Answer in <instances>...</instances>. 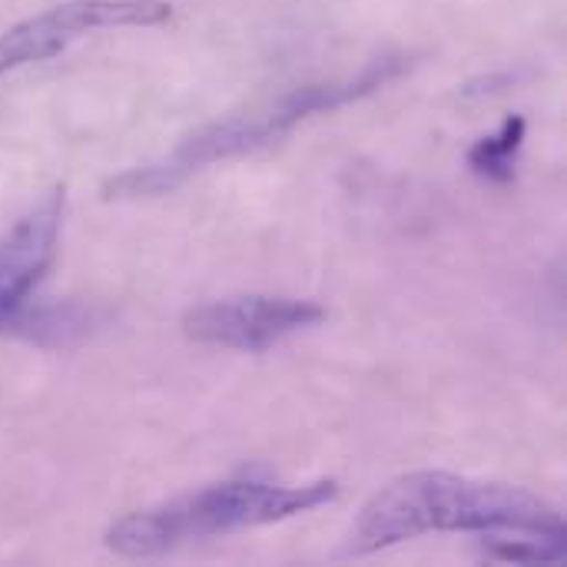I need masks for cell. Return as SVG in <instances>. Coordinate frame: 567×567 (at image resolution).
Masks as SVG:
<instances>
[{
	"instance_id": "7a4b0ae2",
	"label": "cell",
	"mask_w": 567,
	"mask_h": 567,
	"mask_svg": "<svg viewBox=\"0 0 567 567\" xmlns=\"http://www.w3.org/2000/svg\"><path fill=\"white\" fill-rule=\"evenodd\" d=\"M402 70H405L402 56H385V60L365 66L359 76L329 80V83H306V86H296L292 93H286L266 106L233 113V116L186 136L166 159L120 173L116 179H110L103 186V199L120 203V199H153V196L173 193L193 173H199L213 163H226V159L256 153L269 143H279L296 126H302L306 120L342 110V106L382 90Z\"/></svg>"
},
{
	"instance_id": "277c9868",
	"label": "cell",
	"mask_w": 567,
	"mask_h": 567,
	"mask_svg": "<svg viewBox=\"0 0 567 567\" xmlns=\"http://www.w3.org/2000/svg\"><path fill=\"white\" fill-rule=\"evenodd\" d=\"M169 3L163 0H66L43 13H33L0 37V76L47 60L66 50L73 40L93 30L113 27H156L169 20Z\"/></svg>"
},
{
	"instance_id": "3957f363",
	"label": "cell",
	"mask_w": 567,
	"mask_h": 567,
	"mask_svg": "<svg viewBox=\"0 0 567 567\" xmlns=\"http://www.w3.org/2000/svg\"><path fill=\"white\" fill-rule=\"evenodd\" d=\"M339 485L332 478L309 485H272V482H223L203 492L163 502L126 515L106 532V545L120 558H156L193 542L216 535L276 525L336 502Z\"/></svg>"
},
{
	"instance_id": "8992f818",
	"label": "cell",
	"mask_w": 567,
	"mask_h": 567,
	"mask_svg": "<svg viewBox=\"0 0 567 567\" xmlns=\"http://www.w3.org/2000/svg\"><path fill=\"white\" fill-rule=\"evenodd\" d=\"M63 203V186L50 189L0 243V332H10L56 259Z\"/></svg>"
},
{
	"instance_id": "52a82bcc",
	"label": "cell",
	"mask_w": 567,
	"mask_h": 567,
	"mask_svg": "<svg viewBox=\"0 0 567 567\" xmlns=\"http://www.w3.org/2000/svg\"><path fill=\"white\" fill-rule=\"evenodd\" d=\"M525 133H528L525 116H518V113L508 116L498 133L482 136L468 150V166L482 179H488V183H512L515 179V163H518V153H522V143H525Z\"/></svg>"
},
{
	"instance_id": "5b68a950",
	"label": "cell",
	"mask_w": 567,
	"mask_h": 567,
	"mask_svg": "<svg viewBox=\"0 0 567 567\" xmlns=\"http://www.w3.org/2000/svg\"><path fill=\"white\" fill-rule=\"evenodd\" d=\"M326 309L309 299L289 296H236L206 302L186 312L183 332L199 346L233 352H266L289 336L322 322Z\"/></svg>"
},
{
	"instance_id": "6da1fadb",
	"label": "cell",
	"mask_w": 567,
	"mask_h": 567,
	"mask_svg": "<svg viewBox=\"0 0 567 567\" xmlns=\"http://www.w3.org/2000/svg\"><path fill=\"white\" fill-rule=\"evenodd\" d=\"M442 532H538L565 535L561 512L502 482H478L452 472H412L385 485L349 532L346 555H375L392 545Z\"/></svg>"
}]
</instances>
